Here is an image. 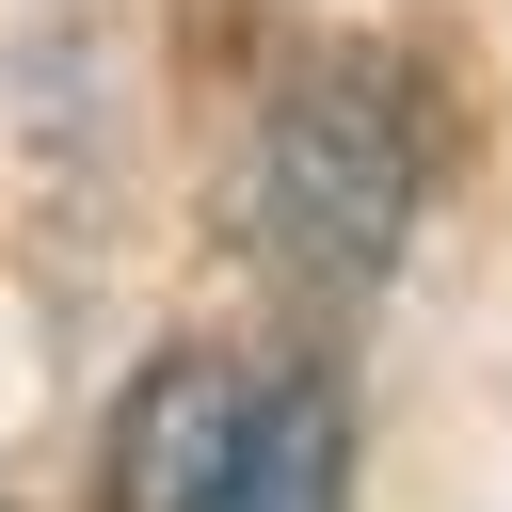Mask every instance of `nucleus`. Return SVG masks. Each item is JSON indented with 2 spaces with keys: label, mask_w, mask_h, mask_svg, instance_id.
I'll return each instance as SVG.
<instances>
[{
  "label": "nucleus",
  "mask_w": 512,
  "mask_h": 512,
  "mask_svg": "<svg viewBox=\"0 0 512 512\" xmlns=\"http://www.w3.org/2000/svg\"><path fill=\"white\" fill-rule=\"evenodd\" d=\"M432 208V80L400 48H304L256 112V224L304 288H384Z\"/></svg>",
  "instance_id": "1"
},
{
  "label": "nucleus",
  "mask_w": 512,
  "mask_h": 512,
  "mask_svg": "<svg viewBox=\"0 0 512 512\" xmlns=\"http://www.w3.org/2000/svg\"><path fill=\"white\" fill-rule=\"evenodd\" d=\"M176 512H352V384L336 368H240L208 480Z\"/></svg>",
  "instance_id": "2"
},
{
  "label": "nucleus",
  "mask_w": 512,
  "mask_h": 512,
  "mask_svg": "<svg viewBox=\"0 0 512 512\" xmlns=\"http://www.w3.org/2000/svg\"><path fill=\"white\" fill-rule=\"evenodd\" d=\"M224 400H240V368H224V352H160V368L128 384V416H112V512H176V496L208 480Z\"/></svg>",
  "instance_id": "3"
}]
</instances>
